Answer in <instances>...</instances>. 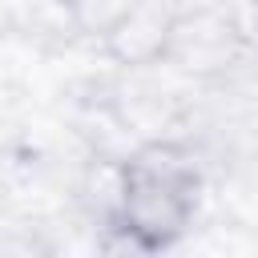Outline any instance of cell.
<instances>
[{"instance_id":"obj_3","label":"cell","mask_w":258,"mask_h":258,"mask_svg":"<svg viewBox=\"0 0 258 258\" xmlns=\"http://www.w3.org/2000/svg\"><path fill=\"white\" fill-rule=\"evenodd\" d=\"M246 8H250V36L258 40V0H246Z\"/></svg>"},{"instance_id":"obj_1","label":"cell","mask_w":258,"mask_h":258,"mask_svg":"<svg viewBox=\"0 0 258 258\" xmlns=\"http://www.w3.org/2000/svg\"><path fill=\"white\" fill-rule=\"evenodd\" d=\"M202 202L198 157L173 137H149L117 161V202L105 222L125 250L157 254L177 246Z\"/></svg>"},{"instance_id":"obj_2","label":"cell","mask_w":258,"mask_h":258,"mask_svg":"<svg viewBox=\"0 0 258 258\" xmlns=\"http://www.w3.org/2000/svg\"><path fill=\"white\" fill-rule=\"evenodd\" d=\"M250 44V24L238 20V12L222 0H185L173 8L169 40L161 64H169L181 77H218Z\"/></svg>"}]
</instances>
